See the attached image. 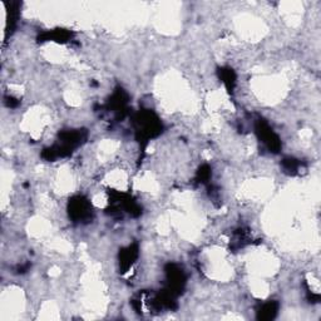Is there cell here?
Instances as JSON below:
<instances>
[{"label":"cell","mask_w":321,"mask_h":321,"mask_svg":"<svg viewBox=\"0 0 321 321\" xmlns=\"http://www.w3.org/2000/svg\"><path fill=\"white\" fill-rule=\"evenodd\" d=\"M299 167H300V163H299L296 159H292V158L284 159V168L286 171H289L290 173H295L296 171L299 170Z\"/></svg>","instance_id":"obj_5"},{"label":"cell","mask_w":321,"mask_h":321,"mask_svg":"<svg viewBox=\"0 0 321 321\" xmlns=\"http://www.w3.org/2000/svg\"><path fill=\"white\" fill-rule=\"evenodd\" d=\"M256 132L259 134L260 140L267 146L270 151L278 152L281 148L280 140H279L278 135L273 133V131L270 128V126L266 122L259 121V123L256 124Z\"/></svg>","instance_id":"obj_1"},{"label":"cell","mask_w":321,"mask_h":321,"mask_svg":"<svg viewBox=\"0 0 321 321\" xmlns=\"http://www.w3.org/2000/svg\"><path fill=\"white\" fill-rule=\"evenodd\" d=\"M137 256H138V248H137V246H134V245L129 246V247H127L126 250L122 251L121 256H120V264H121V267L124 270L123 272H126V271L132 266V264L135 261Z\"/></svg>","instance_id":"obj_3"},{"label":"cell","mask_w":321,"mask_h":321,"mask_svg":"<svg viewBox=\"0 0 321 321\" xmlns=\"http://www.w3.org/2000/svg\"><path fill=\"white\" fill-rule=\"evenodd\" d=\"M279 310V304L275 301H270V303L264 304L261 306V309L259 310V319L262 320H271L275 317V315L278 314Z\"/></svg>","instance_id":"obj_4"},{"label":"cell","mask_w":321,"mask_h":321,"mask_svg":"<svg viewBox=\"0 0 321 321\" xmlns=\"http://www.w3.org/2000/svg\"><path fill=\"white\" fill-rule=\"evenodd\" d=\"M90 204L85 198L76 197L69 203V215L74 221H84L90 217Z\"/></svg>","instance_id":"obj_2"}]
</instances>
